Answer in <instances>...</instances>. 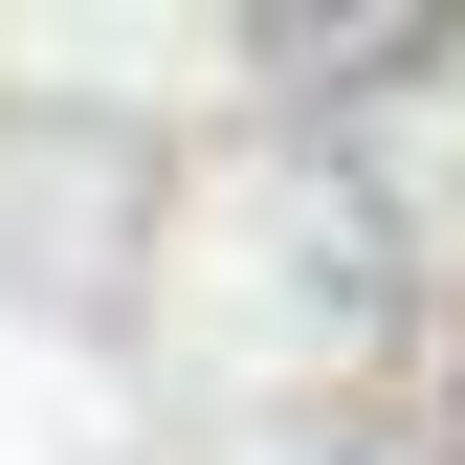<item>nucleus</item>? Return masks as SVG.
Wrapping results in <instances>:
<instances>
[{"label": "nucleus", "mask_w": 465, "mask_h": 465, "mask_svg": "<svg viewBox=\"0 0 465 465\" xmlns=\"http://www.w3.org/2000/svg\"><path fill=\"white\" fill-rule=\"evenodd\" d=\"M443 465H465V355H443Z\"/></svg>", "instance_id": "obj_2"}, {"label": "nucleus", "mask_w": 465, "mask_h": 465, "mask_svg": "<svg viewBox=\"0 0 465 465\" xmlns=\"http://www.w3.org/2000/svg\"><path fill=\"white\" fill-rule=\"evenodd\" d=\"M311 465H421V443H311Z\"/></svg>", "instance_id": "obj_1"}]
</instances>
